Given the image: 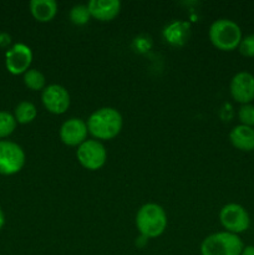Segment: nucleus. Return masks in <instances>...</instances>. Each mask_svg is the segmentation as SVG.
<instances>
[{"instance_id": "f257e3e1", "label": "nucleus", "mask_w": 254, "mask_h": 255, "mask_svg": "<svg viewBox=\"0 0 254 255\" xmlns=\"http://www.w3.org/2000/svg\"><path fill=\"white\" fill-rule=\"evenodd\" d=\"M87 129L91 136L99 141H109L121 132L124 120L121 114L112 107H102L90 115L87 120Z\"/></svg>"}, {"instance_id": "f03ea898", "label": "nucleus", "mask_w": 254, "mask_h": 255, "mask_svg": "<svg viewBox=\"0 0 254 255\" xmlns=\"http://www.w3.org/2000/svg\"><path fill=\"white\" fill-rule=\"evenodd\" d=\"M136 227L144 238H158L167 228L166 212L156 203L143 204L136 214Z\"/></svg>"}, {"instance_id": "7ed1b4c3", "label": "nucleus", "mask_w": 254, "mask_h": 255, "mask_svg": "<svg viewBox=\"0 0 254 255\" xmlns=\"http://www.w3.org/2000/svg\"><path fill=\"white\" fill-rule=\"evenodd\" d=\"M209 39L221 51H233L238 49L242 39V29L231 19H218L209 27Z\"/></svg>"}, {"instance_id": "20e7f679", "label": "nucleus", "mask_w": 254, "mask_h": 255, "mask_svg": "<svg viewBox=\"0 0 254 255\" xmlns=\"http://www.w3.org/2000/svg\"><path fill=\"white\" fill-rule=\"evenodd\" d=\"M244 244L239 236L229 232H217L203 239L201 255H241Z\"/></svg>"}, {"instance_id": "39448f33", "label": "nucleus", "mask_w": 254, "mask_h": 255, "mask_svg": "<svg viewBox=\"0 0 254 255\" xmlns=\"http://www.w3.org/2000/svg\"><path fill=\"white\" fill-rule=\"evenodd\" d=\"M222 227L232 234H241L251 227V217L247 209L238 203H228L219 212Z\"/></svg>"}, {"instance_id": "423d86ee", "label": "nucleus", "mask_w": 254, "mask_h": 255, "mask_svg": "<svg viewBox=\"0 0 254 255\" xmlns=\"http://www.w3.org/2000/svg\"><path fill=\"white\" fill-rule=\"evenodd\" d=\"M76 157L84 168L89 171H97L106 163L107 152L104 144L97 139H86L77 147Z\"/></svg>"}, {"instance_id": "0eeeda50", "label": "nucleus", "mask_w": 254, "mask_h": 255, "mask_svg": "<svg viewBox=\"0 0 254 255\" xmlns=\"http://www.w3.org/2000/svg\"><path fill=\"white\" fill-rule=\"evenodd\" d=\"M25 164V152L17 143L0 141V174L12 176L22 169Z\"/></svg>"}, {"instance_id": "6e6552de", "label": "nucleus", "mask_w": 254, "mask_h": 255, "mask_svg": "<svg viewBox=\"0 0 254 255\" xmlns=\"http://www.w3.org/2000/svg\"><path fill=\"white\" fill-rule=\"evenodd\" d=\"M41 101L45 109L54 115H62L70 107V94L64 86L57 84L49 85L42 90Z\"/></svg>"}, {"instance_id": "1a4fd4ad", "label": "nucleus", "mask_w": 254, "mask_h": 255, "mask_svg": "<svg viewBox=\"0 0 254 255\" xmlns=\"http://www.w3.org/2000/svg\"><path fill=\"white\" fill-rule=\"evenodd\" d=\"M32 62V51L27 45L15 44L5 54V66L12 75H24Z\"/></svg>"}, {"instance_id": "9d476101", "label": "nucleus", "mask_w": 254, "mask_h": 255, "mask_svg": "<svg viewBox=\"0 0 254 255\" xmlns=\"http://www.w3.org/2000/svg\"><path fill=\"white\" fill-rule=\"evenodd\" d=\"M229 91L234 101L238 104H252L254 101V75L248 71L236 74L231 80Z\"/></svg>"}, {"instance_id": "9b49d317", "label": "nucleus", "mask_w": 254, "mask_h": 255, "mask_svg": "<svg viewBox=\"0 0 254 255\" xmlns=\"http://www.w3.org/2000/svg\"><path fill=\"white\" fill-rule=\"evenodd\" d=\"M87 124L81 119H70L60 127V139L70 147H79L87 139Z\"/></svg>"}, {"instance_id": "f8f14e48", "label": "nucleus", "mask_w": 254, "mask_h": 255, "mask_svg": "<svg viewBox=\"0 0 254 255\" xmlns=\"http://www.w3.org/2000/svg\"><path fill=\"white\" fill-rule=\"evenodd\" d=\"M91 17L100 21H111L121 10V2L119 0H91L87 4Z\"/></svg>"}, {"instance_id": "ddd939ff", "label": "nucleus", "mask_w": 254, "mask_h": 255, "mask_svg": "<svg viewBox=\"0 0 254 255\" xmlns=\"http://www.w3.org/2000/svg\"><path fill=\"white\" fill-rule=\"evenodd\" d=\"M162 35L172 46H183L191 35V24L183 20H173L164 27Z\"/></svg>"}, {"instance_id": "4468645a", "label": "nucleus", "mask_w": 254, "mask_h": 255, "mask_svg": "<svg viewBox=\"0 0 254 255\" xmlns=\"http://www.w3.org/2000/svg\"><path fill=\"white\" fill-rule=\"evenodd\" d=\"M229 141L239 151H254V127L244 126V125L233 127L229 133Z\"/></svg>"}, {"instance_id": "2eb2a0df", "label": "nucleus", "mask_w": 254, "mask_h": 255, "mask_svg": "<svg viewBox=\"0 0 254 255\" xmlns=\"http://www.w3.org/2000/svg\"><path fill=\"white\" fill-rule=\"evenodd\" d=\"M29 6L32 17L40 22L51 21L57 14V4L55 0H31Z\"/></svg>"}, {"instance_id": "dca6fc26", "label": "nucleus", "mask_w": 254, "mask_h": 255, "mask_svg": "<svg viewBox=\"0 0 254 255\" xmlns=\"http://www.w3.org/2000/svg\"><path fill=\"white\" fill-rule=\"evenodd\" d=\"M37 116V110L34 104L29 101H21L14 110V117L17 124L26 125L34 121Z\"/></svg>"}, {"instance_id": "f3484780", "label": "nucleus", "mask_w": 254, "mask_h": 255, "mask_svg": "<svg viewBox=\"0 0 254 255\" xmlns=\"http://www.w3.org/2000/svg\"><path fill=\"white\" fill-rule=\"evenodd\" d=\"M24 84L32 91H42L46 87V79L39 70L29 69L24 74Z\"/></svg>"}, {"instance_id": "a211bd4d", "label": "nucleus", "mask_w": 254, "mask_h": 255, "mask_svg": "<svg viewBox=\"0 0 254 255\" xmlns=\"http://www.w3.org/2000/svg\"><path fill=\"white\" fill-rule=\"evenodd\" d=\"M69 16H70V20H71L72 24L81 26V25H85L89 22L91 15H90L87 5L79 4V5H75V6L71 7Z\"/></svg>"}, {"instance_id": "6ab92c4d", "label": "nucleus", "mask_w": 254, "mask_h": 255, "mask_svg": "<svg viewBox=\"0 0 254 255\" xmlns=\"http://www.w3.org/2000/svg\"><path fill=\"white\" fill-rule=\"evenodd\" d=\"M16 124L14 115L6 111H0V138L10 136L16 128Z\"/></svg>"}, {"instance_id": "aec40b11", "label": "nucleus", "mask_w": 254, "mask_h": 255, "mask_svg": "<svg viewBox=\"0 0 254 255\" xmlns=\"http://www.w3.org/2000/svg\"><path fill=\"white\" fill-rule=\"evenodd\" d=\"M238 120L241 125L254 127V105H242L238 110Z\"/></svg>"}, {"instance_id": "412c9836", "label": "nucleus", "mask_w": 254, "mask_h": 255, "mask_svg": "<svg viewBox=\"0 0 254 255\" xmlns=\"http://www.w3.org/2000/svg\"><path fill=\"white\" fill-rule=\"evenodd\" d=\"M238 50L244 57H254V34L244 36L239 44Z\"/></svg>"}, {"instance_id": "4be33fe9", "label": "nucleus", "mask_w": 254, "mask_h": 255, "mask_svg": "<svg viewBox=\"0 0 254 255\" xmlns=\"http://www.w3.org/2000/svg\"><path fill=\"white\" fill-rule=\"evenodd\" d=\"M11 44V36L6 32H0V47H7Z\"/></svg>"}, {"instance_id": "5701e85b", "label": "nucleus", "mask_w": 254, "mask_h": 255, "mask_svg": "<svg viewBox=\"0 0 254 255\" xmlns=\"http://www.w3.org/2000/svg\"><path fill=\"white\" fill-rule=\"evenodd\" d=\"M241 255H254V246L244 247Z\"/></svg>"}, {"instance_id": "b1692460", "label": "nucleus", "mask_w": 254, "mask_h": 255, "mask_svg": "<svg viewBox=\"0 0 254 255\" xmlns=\"http://www.w3.org/2000/svg\"><path fill=\"white\" fill-rule=\"evenodd\" d=\"M4 223H5V216H4V213H2L1 208H0V229L4 227Z\"/></svg>"}]
</instances>
